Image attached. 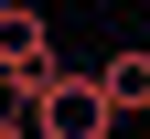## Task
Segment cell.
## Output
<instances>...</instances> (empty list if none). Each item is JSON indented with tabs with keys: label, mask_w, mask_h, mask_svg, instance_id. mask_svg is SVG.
<instances>
[{
	"label": "cell",
	"mask_w": 150,
	"mask_h": 139,
	"mask_svg": "<svg viewBox=\"0 0 150 139\" xmlns=\"http://www.w3.org/2000/svg\"><path fill=\"white\" fill-rule=\"evenodd\" d=\"M0 107H22V118H32V139H118V118H107L97 75H75V64H54L32 96H0Z\"/></svg>",
	"instance_id": "cell-1"
},
{
	"label": "cell",
	"mask_w": 150,
	"mask_h": 139,
	"mask_svg": "<svg viewBox=\"0 0 150 139\" xmlns=\"http://www.w3.org/2000/svg\"><path fill=\"white\" fill-rule=\"evenodd\" d=\"M0 139H32V118H22V107H0Z\"/></svg>",
	"instance_id": "cell-4"
},
{
	"label": "cell",
	"mask_w": 150,
	"mask_h": 139,
	"mask_svg": "<svg viewBox=\"0 0 150 139\" xmlns=\"http://www.w3.org/2000/svg\"><path fill=\"white\" fill-rule=\"evenodd\" d=\"M54 75V22L43 0H0V96H32Z\"/></svg>",
	"instance_id": "cell-2"
},
{
	"label": "cell",
	"mask_w": 150,
	"mask_h": 139,
	"mask_svg": "<svg viewBox=\"0 0 150 139\" xmlns=\"http://www.w3.org/2000/svg\"><path fill=\"white\" fill-rule=\"evenodd\" d=\"M97 96H107V118H150V43H118L97 64Z\"/></svg>",
	"instance_id": "cell-3"
}]
</instances>
